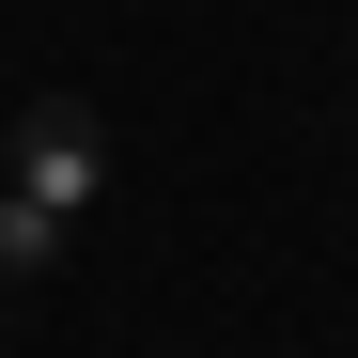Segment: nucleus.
<instances>
[{"label": "nucleus", "instance_id": "1", "mask_svg": "<svg viewBox=\"0 0 358 358\" xmlns=\"http://www.w3.org/2000/svg\"><path fill=\"white\" fill-rule=\"evenodd\" d=\"M109 187V125H94V94H47L16 141H0V280H47L63 265V234L94 218Z\"/></svg>", "mask_w": 358, "mask_h": 358}]
</instances>
